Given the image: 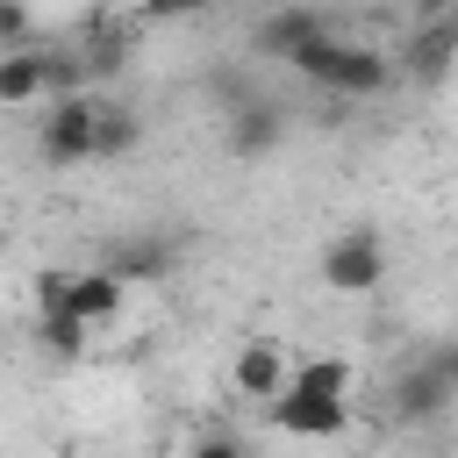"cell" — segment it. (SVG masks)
<instances>
[{"label":"cell","mask_w":458,"mask_h":458,"mask_svg":"<svg viewBox=\"0 0 458 458\" xmlns=\"http://www.w3.org/2000/svg\"><path fill=\"white\" fill-rule=\"evenodd\" d=\"M293 72L301 79H315V86H329V93H344V100H372V93H386L394 86V50H379V43H365V36H322L315 50H301L293 57Z\"/></svg>","instance_id":"cell-1"},{"label":"cell","mask_w":458,"mask_h":458,"mask_svg":"<svg viewBox=\"0 0 458 458\" xmlns=\"http://www.w3.org/2000/svg\"><path fill=\"white\" fill-rule=\"evenodd\" d=\"M286 379H293V358H286V344H272V336H243L236 344V358H229V394L236 401H279L286 394Z\"/></svg>","instance_id":"cell-5"},{"label":"cell","mask_w":458,"mask_h":458,"mask_svg":"<svg viewBox=\"0 0 458 458\" xmlns=\"http://www.w3.org/2000/svg\"><path fill=\"white\" fill-rule=\"evenodd\" d=\"M100 265H107L122 286H165V279H172V236H157V229H129V236L107 243Z\"/></svg>","instance_id":"cell-8"},{"label":"cell","mask_w":458,"mask_h":458,"mask_svg":"<svg viewBox=\"0 0 458 458\" xmlns=\"http://www.w3.org/2000/svg\"><path fill=\"white\" fill-rule=\"evenodd\" d=\"M293 394H315V401H351V365L344 358H293Z\"/></svg>","instance_id":"cell-14"},{"label":"cell","mask_w":458,"mask_h":458,"mask_svg":"<svg viewBox=\"0 0 458 458\" xmlns=\"http://www.w3.org/2000/svg\"><path fill=\"white\" fill-rule=\"evenodd\" d=\"M36 143H43L50 165H93V157H100V93H79V100L43 107Z\"/></svg>","instance_id":"cell-2"},{"label":"cell","mask_w":458,"mask_h":458,"mask_svg":"<svg viewBox=\"0 0 458 458\" xmlns=\"http://www.w3.org/2000/svg\"><path fill=\"white\" fill-rule=\"evenodd\" d=\"M186 458H250V451H243V437H229V429H208V437H200Z\"/></svg>","instance_id":"cell-17"},{"label":"cell","mask_w":458,"mask_h":458,"mask_svg":"<svg viewBox=\"0 0 458 458\" xmlns=\"http://www.w3.org/2000/svg\"><path fill=\"white\" fill-rule=\"evenodd\" d=\"M322 286H336V293H379L386 286V243H379V229H336L322 243Z\"/></svg>","instance_id":"cell-3"},{"label":"cell","mask_w":458,"mask_h":458,"mask_svg":"<svg viewBox=\"0 0 458 458\" xmlns=\"http://www.w3.org/2000/svg\"><path fill=\"white\" fill-rule=\"evenodd\" d=\"M265 422L279 429V437H301V444H322V437H344L351 429V401H315V394H279L272 408H265Z\"/></svg>","instance_id":"cell-7"},{"label":"cell","mask_w":458,"mask_h":458,"mask_svg":"<svg viewBox=\"0 0 458 458\" xmlns=\"http://www.w3.org/2000/svg\"><path fill=\"white\" fill-rule=\"evenodd\" d=\"M64 308H72L86 329H100V322H114V315L129 308V286H122L107 265H86V272H72V286H64Z\"/></svg>","instance_id":"cell-12"},{"label":"cell","mask_w":458,"mask_h":458,"mask_svg":"<svg viewBox=\"0 0 458 458\" xmlns=\"http://www.w3.org/2000/svg\"><path fill=\"white\" fill-rule=\"evenodd\" d=\"M36 336H43V344H50V351H57V358H79V351H86V336H93V329H86V322H79V315H72V308H43V322H36Z\"/></svg>","instance_id":"cell-16"},{"label":"cell","mask_w":458,"mask_h":458,"mask_svg":"<svg viewBox=\"0 0 458 458\" xmlns=\"http://www.w3.org/2000/svg\"><path fill=\"white\" fill-rule=\"evenodd\" d=\"M143 143V114L129 100H100V157H129Z\"/></svg>","instance_id":"cell-15"},{"label":"cell","mask_w":458,"mask_h":458,"mask_svg":"<svg viewBox=\"0 0 458 458\" xmlns=\"http://www.w3.org/2000/svg\"><path fill=\"white\" fill-rule=\"evenodd\" d=\"M429 365H437V372H444V379H451V386H458V344H444V351H437V358H429Z\"/></svg>","instance_id":"cell-18"},{"label":"cell","mask_w":458,"mask_h":458,"mask_svg":"<svg viewBox=\"0 0 458 458\" xmlns=\"http://www.w3.org/2000/svg\"><path fill=\"white\" fill-rule=\"evenodd\" d=\"M329 36V14H308V7H286V14H265L258 29H250V43L265 50V57H301V50H315Z\"/></svg>","instance_id":"cell-11"},{"label":"cell","mask_w":458,"mask_h":458,"mask_svg":"<svg viewBox=\"0 0 458 458\" xmlns=\"http://www.w3.org/2000/svg\"><path fill=\"white\" fill-rule=\"evenodd\" d=\"M279 136H286V107L279 100H236L229 107V129H222V143H229V157H265V150H279Z\"/></svg>","instance_id":"cell-9"},{"label":"cell","mask_w":458,"mask_h":458,"mask_svg":"<svg viewBox=\"0 0 458 458\" xmlns=\"http://www.w3.org/2000/svg\"><path fill=\"white\" fill-rule=\"evenodd\" d=\"M451 401H458V386L422 358V365H408L394 386H386V408H394V422H408V429H422V422H437V415H451Z\"/></svg>","instance_id":"cell-6"},{"label":"cell","mask_w":458,"mask_h":458,"mask_svg":"<svg viewBox=\"0 0 458 458\" xmlns=\"http://www.w3.org/2000/svg\"><path fill=\"white\" fill-rule=\"evenodd\" d=\"M129 43H136V14H93L86 21V43H72V50L86 57V79L100 86V79H122Z\"/></svg>","instance_id":"cell-10"},{"label":"cell","mask_w":458,"mask_h":458,"mask_svg":"<svg viewBox=\"0 0 458 458\" xmlns=\"http://www.w3.org/2000/svg\"><path fill=\"white\" fill-rule=\"evenodd\" d=\"M394 64H401V79H415V86H437V79L458 64V7H437V14H422V21L401 36Z\"/></svg>","instance_id":"cell-4"},{"label":"cell","mask_w":458,"mask_h":458,"mask_svg":"<svg viewBox=\"0 0 458 458\" xmlns=\"http://www.w3.org/2000/svg\"><path fill=\"white\" fill-rule=\"evenodd\" d=\"M50 107V72H43V50H14L0 57V107Z\"/></svg>","instance_id":"cell-13"}]
</instances>
